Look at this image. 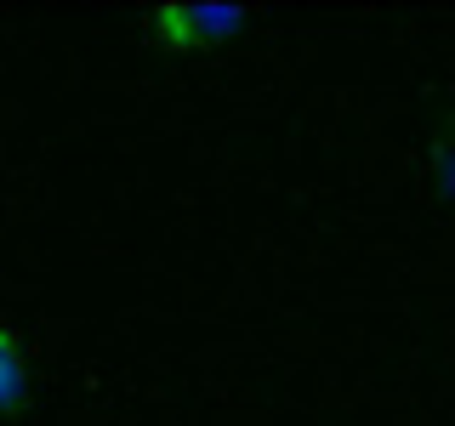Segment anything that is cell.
<instances>
[{
  "label": "cell",
  "instance_id": "3",
  "mask_svg": "<svg viewBox=\"0 0 455 426\" xmlns=\"http://www.w3.org/2000/svg\"><path fill=\"white\" fill-rule=\"evenodd\" d=\"M438 182H444V193L455 199V131L438 142Z\"/></svg>",
  "mask_w": 455,
  "mask_h": 426
},
{
  "label": "cell",
  "instance_id": "2",
  "mask_svg": "<svg viewBox=\"0 0 455 426\" xmlns=\"http://www.w3.org/2000/svg\"><path fill=\"white\" fill-rule=\"evenodd\" d=\"M28 398V359L12 324H0V415H18Z\"/></svg>",
  "mask_w": 455,
  "mask_h": 426
},
{
  "label": "cell",
  "instance_id": "1",
  "mask_svg": "<svg viewBox=\"0 0 455 426\" xmlns=\"http://www.w3.org/2000/svg\"><path fill=\"white\" fill-rule=\"evenodd\" d=\"M239 23H245V12H234V6H154L148 12V35L160 40L165 51L217 46V40H228Z\"/></svg>",
  "mask_w": 455,
  "mask_h": 426
}]
</instances>
